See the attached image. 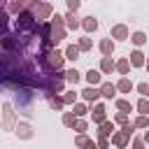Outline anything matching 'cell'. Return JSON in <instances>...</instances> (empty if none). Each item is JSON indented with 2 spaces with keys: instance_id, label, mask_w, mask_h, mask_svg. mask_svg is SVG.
Listing matches in <instances>:
<instances>
[{
  "instance_id": "cell-38",
  "label": "cell",
  "mask_w": 149,
  "mask_h": 149,
  "mask_svg": "<svg viewBox=\"0 0 149 149\" xmlns=\"http://www.w3.org/2000/svg\"><path fill=\"white\" fill-rule=\"evenodd\" d=\"M84 147H86V149H95V144H93V142H86Z\"/></svg>"
},
{
  "instance_id": "cell-9",
  "label": "cell",
  "mask_w": 149,
  "mask_h": 149,
  "mask_svg": "<svg viewBox=\"0 0 149 149\" xmlns=\"http://www.w3.org/2000/svg\"><path fill=\"white\" fill-rule=\"evenodd\" d=\"M65 58H70V61H77V58H79V47L70 44V47L65 49Z\"/></svg>"
},
{
  "instance_id": "cell-29",
  "label": "cell",
  "mask_w": 149,
  "mask_h": 149,
  "mask_svg": "<svg viewBox=\"0 0 149 149\" xmlns=\"http://www.w3.org/2000/svg\"><path fill=\"white\" fill-rule=\"evenodd\" d=\"M74 114H79V116L86 114V107H84V105H74Z\"/></svg>"
},
{
  "instance_id": "cell-31",
  "label": "cell",
  "mask_w": 149,
  "mask_h": 149,
  "mask_svg": "<svg viewBox=\"0 0 149 149\" xmlns=\"http://www.w3.org/2000/svg\"><path fill=\"white\" fill-rule=\"evenodd\" d=\"M74 128H77L79 133H81V130H86V121H77V123H74Z\"/></svg>"
},
{
  "instance_id": "cell-7",
  "label": "cell",
  "mask_w": 149,
  "mask_h": 149,
  "mask_svg": "<svg viewBox=\"0 0 149 149\" xmlns=\"http://www.w3.org/2000/svg\"><path fill=\"white\" fill-rule=\"evenodd\" d=\"M114 93H116V86H114V84H102L100 95H105V98H114Z\"/></svg>"
},
{
  "instance_id": "cell-10",
  "label": "cell",
  "mask_w": 149,
  "mask_h": 149,
  "mask_svg": "<svg viewBox=\"0 0 149 149\" xmlns=\"http://www.w3.org/2000/svg\"><path fill=\"white\" fill-rule=\"evenodd\" d=\"M100 51H102L105 56H109V54L114 51V44H112V40H102V42H100Z\"/></svg>"
},
{
  "instance_id": "cell-16",
  "label": "cell",
  "mask_w": 149,
  "mask_h": 149,
  "mask_svg": "<svg viewBox=\"0 0 149 149\" xmlns=\"http://www.w3.org/2000/svg\"><path fill=\"white\" fill-rule=\"evenodd\" d=\"M65 19H68V28H79V21H77V16H74L72 12H70Z\"/></svg>"
},
{
  "instance_id": "cell-40",
  "label": "cell",
  "mask_w": 149,
  "mask_h": 149,
  "mask_svg": "<svg viewBox=\"0 0 149 149\" xmlns=\"http://www.w3.org/2000/svg\"><path fill=\"white\" fill-rule=\"evenodd\" d=\"M147 70H149V61H147Z\"/></svg>"
},
{
  "instance_id": "cell-15",
  "label": "cell",
  "mask_w": 149,
  "mask_h": 149,
  "mask_svg": "<svg viewBox=\"0 0 149 149\" xmlns=\"http://www.w3.org/2000/svg\"><path fill=\"white\" fill-rule=\"evenodd\" d=\"M65 79L72 81V84H77V81H79V72H77V70H68V72H65Z\"/></svg>"
},
{
  "instance_id": "cell-35",
  "label": "cell",
  "mask_w": 149,
  "mask_h": 149,
  "mask_svg": "<svg viewBox=\"0 0 149 149\" xmlns=\"http://www.w3.org/2000/svg\"><path fill=\"white\" fill-rule=\"evenodd\" d=\"M133 149H144V144H142V140H135V144H133Z\"/></svg>"
},
{
  "instance_id": "cell-34",
  "label": "cell",
  "mask_w": 149,
  "mask_h": 149,
  "mask_svg": "<svg viewBox=\"0 0 149 149\" xmlns=\"http://www.w3.org/2000/svg\"><path fill=\"white\" fill-rule=\"evenodd\" d=\"M86 142H88V140H86V137H84V135H79V137H77V144H79V147H84V144H86Z\"/></svg>"
},
{
  "instance_id": "cell-22",
  "label": "cell",
  "mask_w": 149,
  "mask_h": 149,
  "mask_svg": "<svg viewBox=\"0 0 149 149\" xmlns=\"http://www.w3.org/2000/svg\"><path fill=\"white\" fill-rule=\"evenodd\" d=\"M116 70L126 74V72H128V61H119V63H116Z\"/></svg>"
},
{
  "instance_id": "cell-6",
  "label": "cell",
  "mask_w": 149,
  "mask_h": 149,
  "mask_svg": "<svg viewBox=\"0 0 149 149\" xmlns=\"http://www.w3.org/2000/svg\"><path fill=\"white\" fill-rule=\"evenodd\" d=\"M86 81H88L91 86L100 84V72H98V70H88V72H86Z\"/></svg>"
},
{
  "instance_id": "cell-23",
  "label": "cell",
  "mask_w": 149,
  "mask_h": 149,
  "mask_svg": "<svg viewBox=\"0 0 149 149\" xmlns=\"http://www.w3.org/2000/svg\"><path fill=\"white\" fill-rule=\"evenodd\" d=\"M116 105H119V109H121V112H130V102H128V100H119Z\"/></svg>"
},
{
  "instance_id": "cell-2",
  "label": "cell",
  "mask_w": 149,
  "mask_h": 149,
  "mask_svg": "<svg viewBox=\"0 0 149 149\" xmlns=\"http://www.w3.org/2000/svg\"><path fill=\"white\" fill-rule=\"evenodd\" d=\"M130 130H133V128L126 126L121 133H116V135H114V144H116V147H126V142H128V137H130Z\"/></svg>"
},
{
  "instance_id": "cell-1",
  "label": "cell",
  "mask_w": 149,
  "mask_h": 149,
  "mask_svg": "<svg viewBox=\"0 0 149 149\" xmlns=\"http://www.w3.org/2000/svg\"><path fill=\"white\" fill-rule=\"evenodd\" d=\"M19 30H33L35 28V21H33V14L30 12H21L19 14Z\"/></svg>"
},
{
  "instance_id": "cell-25",
  "label": "cell",
  "mask_w": 149,
  "mask_h": 149,
  "mask_svg": "<svg viewBox=\"0 0 149 149\" xmlns=\"http://www.w3.org/2000/svg\"><path fill=\"white\" fill-rule=\"evenodd\" d=\"M63 123H65V126H74V116H72V114H65V116H63Z\"/></svg>"
},
{
  "instance_id": "cell-18",
  "label": "cell",
  "mask_w": 149,
  "mask_h": 149,
  "mask_svg": "<svg viewBox=\"0 0 149 149\" xmlns=\"http://www.w3.org/2000/svg\"><path fill=\"white\" fill-rule=\"evenodd\" d=\"M49 12H51V7H49V5H40V7H37V14H40L42 19H44V16H49Z\"/></svg>"
},
{
  "instance_id": "cell-20",
  "label": "cell",
  "mask_w": 149,
  "mask_h": 149,
  "mask_svg": "<svg viewBox=\"0 0 149 149\" xmlns=\"http://www.w3.org/2000/svg\"><path fill=\"white\" fill-rule=\"evenodd\" d=\"M116 88H119V91H130V81H128V79H121V81L116 84Z\"/></svg>"
},
{
  "instance_id": "cell-4",
  "label": "cell",
  "mask_w": 149,
  "mask_h": 149,
  "mask_svg": "<svg viewBox=\"0 0 149 149\" xmlns=\"http://www.w3.org/2000/svg\"><path fill=\"white\" fill-rule=\"evenodd\" d=\"M112 37L126 40V37H128V28H126V26H114V28H112Z\"/></svg>"
},
{
  "instance_id": "cell-11",
  "label": "cell",
  "mask_w": 149,
  "mask_h": 149,
  "mask_svg": "<svg viewBox=\"0 0 149 149\" xmlns=\"http://www.w3.org/2000/svg\"><path fill=\"white\" fill-rule=\"evenodd\" d=\"M93 121H95V123H102V121H105V107H102V105L95 107V112H93Z\"/></svg>"
},
{
  "instance_id": "cell-8",
  "label": "cell",
  "mask_w": 149,
  "mask_h": 149,
  "mask_svg": "<svg viewBox=\"0 0 149 149\" xmlns=\"http://www.w3.org/2000/svg\"><path fill=\"white\" fill-rule=\"evenodd\" d=\"M81 26H84V28H86V30H88V33H93V30H95V28H98V21H95V19H93V16H86V19H84V21H81Z\"/></svg>"
},
{
  "instance_id": "cell-33",
  "label": "cell",
  "mask_w": 149,
  "mask_h": 149,
  "mask_svg": "<svg viewBox=\"0 0 149 149\" xmlns=\"http://www.w3.org/2000/svg\"><path fill=\"white\" fill-rule=\"evenodd\" d=\"M116 121H119V123H126V112H121V114H116Z\"/></svg>"
},
{
  "instance_id": "cell-39",
  "label": "cell",
  "mask_w": 149,
  "mask_h": 149,
  "mask_svg": "<svg viewBox=\"0 0 149 149\" xmlns=\"http://www.w3.org/2000/svg\"><path fill=\"white\" fill-rule=\"evenodd\" d=\"M144 140H147V142H149V130H147V133H144Z\"/></svg>"
},
{
  "instance_id": "cell-5",
  "label": "cell",
  "mask_w": 149,
  "mask_h": 149,
  "mask_svg": "<svg viewBox=\"0 0 149 149\" xmlns=\"http://www.w3.org/2000/svg\"><path fill=\"white\" fill-rule=\"evenodd\" d=\"M130 63H133L135 68L144 65V54H142V51H133V54H130Z\"/></svg>"
},
{
  "instance_id": "cell-21",
  "label": "cell",
  "mask_w": 149,
  "mask_h": 149,
  "mask_svg": "<svg viewBox=\"0 0 149 149\" xmlns=\"http://www.w3.org/2000/svg\"><path fill=\"white\" fill-rule=\"evenodd\" d=\"M144 40H147L144 33H135V35H133V42H135V44H144Z\"/></svg>"
},
{
  "instance_id": "cell-12",
  "label": "cell",
  "mask_w": 149,
  "mask_h": 149,
  "mask_svg": "<svg viewBox=\"0 0 149 149\" xmlns=\"http://www.w3.org/2000/svg\"><path fill=\"white\" fill-rule=\"evenodd\" d=\"M81 95H84L86 100H95V98L100 95V91H98V88H84V91H81Z\"/></svg>"
},
{
  "instance_id": "cell-41",
  "label": "cell",
  "mask_w": 149,
  "mask_h": 149,
  "mask_svg": "<svg viewBox=\"0 0 149 149\" xmlns=\"http://www.w3.org/2000/svg\"><path fill=\"white\" fill-rule=\"evenodd\" d=\"M0 5H2V0H0Z\"/></svg>"
},
{
  "instance_id": "cell-37",
  "label": "cell",
  "mask_w": 149,
  "mask_h": 149,
  "mask_svg": "<svg viewBox=\"0 0 149 149\" xmlns=\"http://www.w3.org/2000/svg\"><path fill=\"white\" fill-rule=\"evenodd\" d=\"M98 144H100V149H107V140H105V137H100V142H98Z\"/></svg>"
},
{
  "instance_id": "cell-30",
  "label": "cell",
  "mask_w": 149,
  "mask_h": 149,
  "mask_svg": "<svg viewBox=\"0 0 149 149\" xmlns=\"http://www.w3.org/2000/svg\"><path fill=\"white\" fill-rule=\"evenodd\" d=\"M135 126H140V128H144V126H147V119H144V114H142V116L135 121Z\"/></svg>"
},
{
  "instance_id": "cell-14",
  "label": "cell",
  "mask_w": 149,
  "mask_h": 149,
  "mask_svg": "<svg viewBox=\"0 0 149 149\" xmlns=\"http://www.w3.org/2000/svg\"><path fill=\"white\" fill-rule=\"evenodd\" d=\"M100 68H102V72H112V68H114L112 58H109V56H105V58H102V65H100Z\"/></svg>"
},
{
  "instance_id": "cell-3",
  "label": "cell",
  "mask_w": 149,
  "mask_h": 149,
  "mask_svg": "<svg viewBox=\"0 0 149 149\" xmlns=\"http://www.w3.org/2000/svg\"><path fill=\"white\" fill-rule=\"evenodd\" d=\"M49 65L51 68H61L63 65V54L61 51H51L49 54Z\"/></svg>"
},
{
  "instance_id": "cell-26",
  "label": "cell",
  "mask_w": 149,
  "mask_h": 149,
  "mask_svg": "<svg viewBox=\"0 0 149 149\" xmlns=\"http://www.w3.org/2000/svg\"><path fill=\"white\" fill-rule=\"evenodd\" d=\"M137 91L142 95H149V84H137Z\"/></svg>"
},
{
  "instance_id": "cell-32",
  "label": "cell",
  "mask_w": 149,
  "mask_h": 149,
  "mask_svg": "<svg viewBox=\"0 0 149 149\" xmlns=\"http://www.w3.org/2000/svg\"><path fill=\"white\" fill-rule=\"evenodd\" d=\"M19 130H21V135H23V137H28V135H30V128H28V126H21Z\"/></svg>"
},
{
  "instance_id": "cell-19",
  "label": "cell",
  "mask_w": 149,
  "mask_h": 149,
  "mask_svg": "<svg viewBox=\"0 0 149 149\" xmlns=\"http://www.w3.org/2000/svg\"><path fill=\"white\" fill-rule=\"evenodd\" d=\"M137 109H140V112H142V114H149V102H147V100H144V98H142V100H140V102H137Z\"/></svg>"
},
{
  "instance_id": "cell-17",
  "label": "cell",
  "mask_w": 149,
  "mask_h": 149,
  "mask_svg": "<svg viewBox=\"0 0 149 149\" xmlns=\"http://www.w3.org/2000/svg\"><path fill=\"white\" fill-rule=\"evenodd\" d=\"M12 126V109H9V105H5V128H9Z\"/></svg>"
},
{
  "instance_id": "cell-28",
  "label": "cell",
  "mask_w": 149,
  "mask_h": 149,
  "mask_svg": "<svg viewBox=\"0 0 149 149\" xmlns=\"http://www.w3.org/2000/svg\"><path fill=\"white\" fill-rule=\"evenodd\" d=\"M63 102H65V100H61V98H51V107H56V109H58Z\"/></svg>"
},
{
  "instance_id": "cell-36",
  "label": "cell",
  "mask_w": 149,
  "mask_h": 149,
  "mask_svg": "<svg viewBox=\"0 0 149 149\" xmlns=\"http://www.w3.org/2000/svg\"><path fill=\"white\" fill-rule=\"evenodd\" d=\"M63 100H65V102H72V100H74V93H68V95H65Z\"/></svg>"
},
{
  "instance_id": "cell-27",
  "label": "cell",
  "mask_w": 149,
  "mask_h": 149,
  "mask_svg": "<svg viewBox=\"0 0 149 149\" xmlns=\"http://www.w3.org/2000/svg\"><path fill=\"white\" fill-rule=\"evenodd\" d=\"M68 7H70L72 12H77V9H79V0H68Z\"/></svg>"
},
{
  "instance_id": "cell-13",
  "label": "cell",
  "mask_w": 149,
  "mask_h": 149,
  "mask_svg": "<svg viewBox=\"0 0 149 149\" xmlns=\"http://www.w3.org/2000/svg\"><path fill=\"white\" fill-rule=\"evenodd\" d=\"M112 130H114V128H112V123H109V121H102V123H100V130H98V133H100V137H107V135H109Z\"/></svg>"
},
{
  "instance_id": "cell-24",
  "label": "cell",
  "mask_w": 149,
  "mask_h": 149,
  "mask_svg": "<svg viewBox=\"0 0 149 149\" xmlns=\"http://www.w3.org/2000/svg\"><path fill=\"white\" fill-rule=\"evenodd\" d=\"M79 49H91V40H88V37H81V42H79Z\"/></svg>"
}]
</instances>
